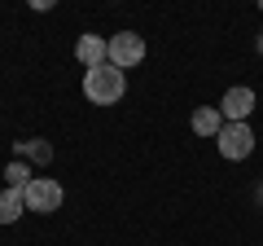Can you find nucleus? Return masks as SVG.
Listing matches in <instances>:
<instances>
[{"label":"nucleus","instance_id":"nucleus-1","mask_svg":"<svg viewBox=\"0 0 263 246\" xmlns=\"http://www.w3.org/2000/svg\"><path fill=\"white\" fill-rule=\"evenodd\" d=\"M123 93H127V79H123V71L110 66V62L84 75V97L92 106H114V101H123Z\"/></svg>","mask_w":263,"mask_h":246},{"label":"nucleus","instance_id":"nucleus-2","mask_svg":"<svg viewBox=\"0 0 263 246\" xmlns=\"http://www.w3.org/2000/svg\"><path fill=\"white\" fill-rule=\"evenodd\" d=\"M215 145H219V154H224L228 163H241V159L254 154V128L250 123H224L219 136H215Z\"/></svg>","mask_w":263,"mask_h":246},{"label":"nucleus","instance_id":"nucleus-3","mask_svg":"<svg viewBox=\"0 0 263 246\" xmlns=\"http://www.w3.org/2000/svg\"><path fill=\"white\" fill-rule=\"evenodd\" d=\"M22 194H27V211H40V216L57 211V207H62V198H66V189L57 185V180H48V176H35Z\"/></svg>","mask_w":263,"mask_h":246},{"label":"nucleus","instance_id":"nucleus-4","mask_svg":"<svg viewBox=\"0 0 263 246\" xmlns=\"http://www.w3.org/2000/svg\"><path fill=\"white\" fill-rule=\"evenodd\" d=\"M141 62H145V40L136 31H119L110 40V66L127 71V66H141Z\"/></svg>","mask_w":263,"mask_h":246},{"label":"nucleus","instance_id":"nucleus-5","mask_svg":"<svg viewBox=\"0 0 263 246\" xmlns=\"http://www.w3.org/2000/svg\"><path fill=\"white\" fill-rule=\"evenodd\" d=\"M254 106H259V101H254V88H241V84H237V88H228V93H224V101H219V114H224L228 123H246Z\"/></svg>","mask_w":263,"mask_h":246},{"label":"nucleus","instance_id":"nucleus-6","mask_svg":"<svg viewBox=\"0 0 263 246\" xmlns=\"http://www.w3.org/2000/svg\"><path fill=\"white\" fill-rule=\"evenodd\" d=\"M75 57L84 62L88 71L105 66V62H110V40H105V36H79V44H75Z\"/></svg>","mask_w":263,"mask_h":246},{"label":"nucleus","instance_id":"nucleus-7","mask_svg":"<svg viewBox=\"0 0 263 246\" xmlns=\"http://www.w3.org/2000/svg\"><path fill=\"white\" fill-rule=\"evenodd\" d=\"M219 128H224V114H219L215 106L193 110V132H197V136H219Z\"/></svg>","mask_w":263,"mask_h":246},{"label":"nucleus","instance_id":"nucleus-8","mask_svg":"<svg viewBox=\"0 0 263 246\" xmlns=\"http://www.w3.org/2000/svg\"><path fill=\"white\" fill-rule=\"evenodd\" d=\"M22 211H27V194L22 189H5L0 194V224H13Z\"/></svg>","mask_w":263,"mask_h":246},{"label":"nucleus","instance_id":"nucleus-9","mask_svg":"<svg viewBox=\"0 0 263 246\" xmlns=\"http://www.w3.org/2000/svg\"><path fill=\"white\" fill-rule=\"evenodd\" d=\"M18 154H27V159H35V163H48L53 159V145L48 141H18Z\"/></svg>","mask_w":263,"mask_h":246},{"label":"nucleus","instance_id":"nucleus-10","mask_svg":"<svg viewBox=\"0 0 263 246\" xmlns=\"http://www.w3.org/2000/svg\"><path fill=\"white\" fill-rule=\"evenodd\" d=\"M5 180H9V189H27V185H31L35 176H31V171L22 167V163H9V167H5Z\"/></svg>","mask_w":263,"mask_h":246},{"label":"nucleus","instance_id":"nucleus-11","mask_svg":"<svg viewBox=\"0 0 263 246\" xmlns=\"http://www.w3.org/2000/svg\"><path fill=\"white\" fill-rule=\"evenodd\" d=\"M254 44H259V53H263V36H259V40H254Z\"/></svg>","mask_w":263,"mask_h":246}]
</instances>
